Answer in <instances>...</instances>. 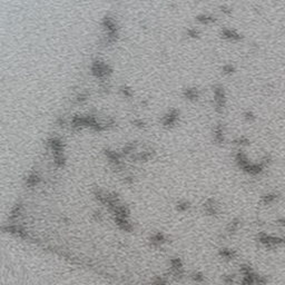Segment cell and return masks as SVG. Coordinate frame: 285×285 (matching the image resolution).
Here are the masks:
<instances>
[{
  "mask_svg": "<svg viewBox=\"0 0 285 285\" xmlns=\"http://www.w3.org/2000/svg\"><path fill=\"white\" fill-rule=\"evenodd\" d=\"M278 224H280L281 226L285 227V218H282V220H280V221H278Z\"/></svg>",
  "mask_w": 285,
  "mask_h": 285,
  "instance_id": "cell-25",
  "label": "cell"
},
{
  "mask_svg": "<svg viewBox=\"0 0 285 285\" xmlns=\"http://www.w3.org/2000/svg\"><path fill=\"white\" fill-rule=\"evenodd\" d=\"M192 277H193V280H195L196 282H202V281L204 280V276H203L202 273H194L193 275H192Z\"/></svg>",
  "mask_w": 285,
  "mask_h": 285,
  "instance_id": "cell-21",
  "label": "cell"
},
{
  "mask_svg": "<svg viewBox=\"0 0 285 285\" xmlns=\"http://www.w3.org/2000/svg\"><path fill=\"white\" fill-rule=\"evenodd\" d=\"M86 99H87V96H86V95H79L78 98H77V100L78 101H84V100H86Z\"/></svg>",
  "mask_w": 285,
  "mask_h": 285,
  "instance_id": "cell-24",
  "label": "cell"
},
{
  "mask_svg": "<svg viewBox=\"0 0 285 285\" xmlns=\"http://www.w3.org/2000/svg\"><path fill=\"white\" fill-rule=\"evenodd\" d=\"M178 119H180V111L176 109H172L163 117L161 121H163V125L166 127H172L178 121Z\"/></svg>",
  "mask_w": 285,
  "mask_h": 285,
  "instance_id": "cell-4",
  "label": "cell"
},
{
  "mask_svg": "<svg viewBox=\"0 0 285 285\" xmlns=\"http://www.w3.org/2000/svg\"><path fill=\"white\" fill-rule=\"evenodd\" d=\"M120 92H123V95L126 97H132V90L127 87H121L120 88Z\"/></svg>",
  "mask_w": 285,
  "mask_h": 285,
  "instance_id": "cell-20",
  "label": "cell"
},
{
  "mask_svg": "<svg viewBox=\"0 0 285 285\" xmlns=\"http://www.w3.org/2000/svg\"><path fill=\"white\" fill-rule=\"evenodd\" d=\"M37 182H38V177L36 175H32V176H30V177L28 178V185H30V186H33Z\"/></svg>",
  "mask_w": 285,
  "mask_h": 285,
  "instance_id": "cell-19",
  "label": "cell"
},
{
  "mask_svg": "<svg viewBox=\"0 0 285 285\" xmlns=\"http://www.w3.org/2000/svg\"><path fill=\"white\" fill-rule=\"evenodd\" d=\"M166 280L163 277H157L156 280L154 281V285H166Z\"/></svg>",
  "mask_w": 285,
  "mask_h": 285,
  "instance_id": "cell-22",
  "label": "cell"
},
{
  "mask_svg": "<svg viewBox=\"0 0 285 285\" xmlns=\"http://www.w3.org/2000/svg\"><path fill=\"white\" fill-rule=\"evenodd\" d=\"M214 139L216 142H224V129L221 124L216 125L214 128Z\"/></svg>",
  "mask_w": 285,
  "mask_h": 285,
  "instance_id": "cell-8",
  "label": "cell"
},
{
  "mask_svg": "<svg viewBox=\"0 0 285 285\" xmlns=\"http://www.w3.org/2000/svg\"><path fill=\"white\" fill-rule=\"evenodd\" d=\"M239 227V221L238 220H234V221H232L228 224V226H227V232L228 233H235L236 230H238Z\"/></svg>",
  "mask_w": 285,
  "mask_h": 285,
  "instance_id": "cell-12",
  "label": "cell"
},
{
  "mask_svg": "<svg viewBox=\"0 0 285 285\" xmlns=\"http://www.w3.org/2000/svg\"><path fill=\"white\" fill-rule=\"evenodd\" d=\"M189 207H190V205H189V203L187 201H182V202L177 204V209L180 212L187 211V209H189Z\"/></svg>",
  "mask_w": 285,
  "mask_h": 285,
  "instance_id": "cell-14",
  "label": "cell"
},
{
  "mask_svg": "<svg viewBox=\"0 0 285 285\" xmlns=\"http://www.w3.org/2000/svg\"><path fill=\"white\" fill-rule=\"evenodd\" d=\"M134 124L136 125L137 127H140V128L145 127V123H144L142 120H140V119H139V120H135V121H134Z\"/></svg>",
  "mask_w": 285,
  "mask_h": 285,
  "instance_id": "cell-23",
  "label": "cell"
},
{
  "mask_svg": "<svg viewBox=\"0 0 285 285\" xmlns=\"http://www.w3.org/2000/svg\"><path fill=\"white\" fill-rule=\"evenodd\" d=\"M150 241H152L153 244H156V245H161L163 243H165V242H166V237H165V235L161 234V233H156V234H154L152 236Z\"/></svg>",
  "mask_w": 285,
  "mask_h": 285,
  "instance_id": "cell-11",
  "label": "cell"
},
{
  "mask_svg": "<svg viewBox=\"0 0 285 285\" xmlns=\"http://www.w3.org/2000/svg\"><path fill=\"white\" fill-rule=\"evenodd\" d=\"M277 199H278V194L268 193L262 197V202L264 205H271V204H274Z\"/></svg>",
  "mask_w": 285,
  "mask_h": 285,
  "instance_id": "cell-9",
  "label": "cell"
},
{
  "mask_svg": "<svg viewBox=\"0 0 285 285\" xmlns=\"http://www.w3.org/2000/svg\"><path fill=\"white\" fill-rule=\"evenodd\" d=\"M183 95L188 100H197L198 97H199V92H198L197 88H186V89H184Z\"/></svg>",
  "mask_w": 285,
  "mask_h": 285,
  "instance_id": "cell-6",
  "label": "cell"
},
{
  "mask_svg": "<svg viewBox=\"0 0 285 285\" xmlns=\"http://www.w3.org/2000/svg\"><path fill=\"white\" fill-rule=\"evenodd\" d=\"M238 145H241V146H243V145H247L248 142H249V140H248L246 137H244V136H242V137H239L238 139H236V142Z\"/></svg>",
  "mask_w": 285,
  "mask_h": 285,
  "instance_id": "cell-18",
  "label": "cell"
},
{
  "mask_svg": "<svg viewBox=\"0 0 285 285\" xmlns=\"http://www.w3.org/2000/svg\"><path fill=\"white\" fill-rule=\"evenodd\" d=\"M258 241H260V243L263 244L264 246L270 247V248L280 247V246H284L285 245L284 237L274 236V235H270V234H266V233L260 234V236H258Z\"/></svg>",
  "mask_w": 285,
  "mask_h": 285,
  "instance_id": "cell-1",
  "label": "cell"
},
{
  "mask_svg": "<svg viewBox=\"0 0 285 285\" xmlns=\"http://www.w3.org/2000/svg\"><path fill=\"white\" fill-rule=\"evenodd\" d=\"M221 256L223 258H226V260H230V258L234 257V252L232 249H227V248H223L221 249Z\"/></svg>",
  "mask_w": 285,
  "mask_h": 285,
  "instance_id": "cell-13",
  "label": "cell"
},
{
  "mask_svg": "<svg viewBox=\"0 0 285 285\" xmlns=\"http://www.w3.org/2000/svg\"><path fill=\"white\" fill-rule=\"evenodd\" d=\"M205 211L209 215H216L218 213V205H216V203L214 202L213 199H209L205 204Z\"/></svg>",
  "mask_w": 285,
  "mask_h": 285,
  "instance_id": "cell-7",
  "label": "cell"
},
{
  "mask_svg": "<svg viewBox=\"0 0 285 285\" xmlns=\"http://www.w3.org/2000/svg\"><path fill=\"white\" fill-rule=\"evenodd\" d=\"M92 74L95 75L96 77H99V78L105 77V76H107V74L111 73L109 71V67L106 64H104V63H101V61H95L92 64Z\"/></svg>",
  "mask_w": 285,
  "mask_h": 285,
  "instance_id": "cell-3",
  "label": "cell"
},
{
  "mask_svg": "<svg viewBox=\"0 0 285 285\" xmlns=\"http://www.w3.org/2000/svg\"><path fill=\"white\" fill-rule=\"evenodd\" d=\"M244 118L246 120H248V121H253V120H255V115H254L252 111H245L244 113Z\"/></svg>",
  "mask_w": 285,
  "mask_h": 285,
  "instance_id": "cell-17",
  "label": "cell"
},
{
  "mask_svg": "<svg viewBox=\"0 0 285 285\" xmlns=\"http://www.w3.org/2000/svg\"><path fill=\"white\" fill-rule=\"evenodd\" d=\"M234 70H235V68H234V66L233 65H225L224 67H223V73L224 74H226V75H230V74H233L234 73Z\"/></svg>",
  "mask_w": 285,
  "mask_h": 285,
  "instance_id": "cell-16",
  "label": "cell"
},
{
  "mask_svg": "<svg viewBox=\"0 0 285 285\" xmlns=\"http://www.w3.org/2000/svg\"><path fill=\"white\" fill-rule=\"evenodd\" d=\"M222 37L224 39H227V40H230V41H238L242 39V36L239 35L237 31L235 30H232L230 28H224L221 32Z\"/></svg>",
  "mask_w": 285,
  "mask_h": 285,
  "instance_id": "cell-5",
  "label": "cell"
},
{
  "mask_svg": "<svg viewBox=\"0 0 285 285\" xmlns=\"http://www.w3.org/2000/svg\"><path fill=\"white\" fill-rule=\"evenodd\" d=\"M214 101H215V106L216 109L218 111H222L225 107V90L222 86H215L214 87Z\"/></svg>",
  "mask_w": 285,
  "mask_h": 285,
  "instance_id": "cell-2",
  "label": "cell"
},
{
  "mask_svg": "<svg viewBox=\"0 0 285 285\" xmlns=\"http://www.w3.org/2000/svg\"><path fill=\"white\" fill-rule=\"evenodd\" d=\"M197 21H199L203 25H209V23H213L216 21V18L212 15L208 14H204V15H199L197 17Z\"/></svg>",
  "mask_w": 285,
  "mask_h": 285,
  "instance_id": "cell-10",
  "label": "cell"
},
{
  "mask_svg": "<svg viewBox=\"0 0 285 285\" xmlns=\"http://www.w3.org/2000/svg\"><path fill=\"white\" fill-rule=\"evenodd\" d=\"M187 36L190 38H197L199 36V30L196 28H189L187 30Z\"/></svg>",
  "mask_w": 285,
  "mask_h": 285,
  "instance_id": "cell-15",
  "label": "cell"
}]
</instances>
